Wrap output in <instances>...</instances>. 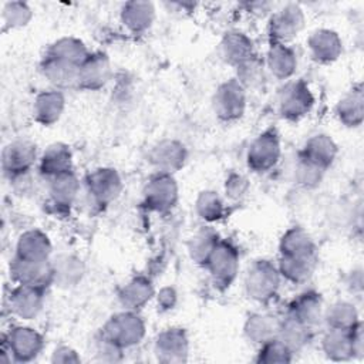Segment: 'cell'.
Segmentation results:
<instances>
[{
	"mask_svg": "<svg viewBox=\"0 0 364 364\" xmlns=\"http://www.w3.org/2000/svg\"><path fill=\"white\" fill-rule=\"evenodd\" d=\"M41 334L28 326H14L6 336L4 346L13 355L14 361L26 363L34 360L43 350Z\"/></svg>",
	"mask_w": 364,
	"mask_h": 364,
	"instance_id": "cell-5",
	"label": "cell"
},
{
	"mask_svg": "<svg viewBox=\"0 0 364 364\" xmlns=\"http://www.w3.org/2000/svg\"><path fill=\"white\" fill-rule=\"evenodd\" d=\"M51 361L53 363H80L81 358L77 354V351L68 346H60L53 351L51 355Z\"/></svg>",
	"mask_w": 364,
	"mask_h": 364,
	"instance_id": "cell-46",
	"label": "cell"
},
{
	"mask_svg": "<svg viewBox=\"0 0 364 364\" xmlns=\"http://www.w3.org/2000/svg\"><path fill=\"white\" fill-rule=\"evenodd\" d=\"M279 324L280 320H277L274 316L264 313H253L246 318L243 331L249 341L262 346L269 340L277 337Z\"/></svg>",
	"mask_w": 364,
	"mask_h": 364,
	"instance_id": "cell-27",
	"label": "cell"
},
{
	"mask_svg": "<svg viewBox=\"0 0 364 364\" xmlns=\"http://www.w3.org/2000/svg\"><path fill=\"white\" fill-rule=\"evenodd\" d=\"M323 320L327 323L328 328L350 331L358 324V311L353 303L338 300L324 309Z\"/></svg>",
	"mask_w": 364,
	"mask_h": 364,
	"instance_id": "cell-36",
	"label": "cell"
},
{
	"mask_svg": "<svg viewBox=\"0 0 364 364\" xmlns=\"http://www.w3.org/2000/svg\"><path fill=\"white\" fill-rule=\"evenodd\" d=\"M314 267L316 256H280L277 264L280 276L294 284L307 282L313 276Z\"/></svg>",
	"mask_w": 364,
	"mask_h": 364,
	"instance_id": "cell-30",
	"label": "cell"
},
{
	"mask_svg": "<svg viewBox=\"0 0 364 364\" xmlns=\"http://www.w3.org/2000/svg\"><path fill=\"white\" fill-rule=\"evenodd\" d=\"M50 255H51V242L44 232L38 229H30L20 235L16 246L17 257H21L26 260L43 262V260H48Z\"/></svg>",
	"mask_w": 364,
	"mask_h": 364,
	"instance_id": "cell-19",
	"label": "cell"
},
{
	"mask_svg": "<svg viewBox=\"0 0 364 364\" xmlns=\"http://www.w3.org/2000/svg\"><path fill=\"white\" fill-rule=\"evenodd\" d=\"M155 20V7L151 1H127L121 9L122 24L135 34L146 31Z\"/></svg>",
	"mask_w": 364,
	"mask_h": 364,
	"instance_id": "cell-20",
	"label": "cell"
},
{
	"mask_svg": "<svg viewBox=\"0 0 364 364\" xmlns=\"http://www.w3.org/2000/svg\"><path fill=\"white\" fill-rule=\"evenodd\" d=\"M80 182L73 171L48 178V193L55 205L70 206L78 196Z\"/></svg>",
	"mask_w": 364,
	"mask_h": 364,
	"instance_id": "cell-35",
	"label": "cell"
},
{
	"mask_svg": "<svg viewBox=\"0 0 364 364\" xmlns=\"http://www.w3.org/2000/svg\"><path fill=\"white\" fill-rule=\"evenodd\" d=\"M196 213L206 222L219 220L225 213V205L215 191H203L195 202Z\"/></svg>",
	"mask_w": 364,
	"mask_h": 364,
	"instance_id": "cell-39",
	"label": "cell"
},
{
	"mask_svg": "<svg viewBox=\"0 0 364 364\" xmlns=\"http://www.w3.org/2000/svg\"><path fill=\"white\" fill-rule=\"evenodd\" d=\"M10 274L13 280L18 284L33 286L38 289H44L48 284L54 283L53 263L50 260L34 262L16 256L10 263Z\"/></svg>",
	"mask_w": 364,
	"mask_h": 364,
	"instance_id": "cell-10",
	"label": "cell"
},
{
	"mask_svg": "<svg viewBox=\"0 0 364 364\" xmlns=\"http://www.w3.org/2000/svg\"><path fill=\"white\" fill-rule=\"evenodd\" d=\"M337 145L327 134H316L310 136L301 151L303 158L327 169L337 156Z\"/></svg>",
	"mask_w": 364,
	"mask_h": 364,
	"instance_id": "cell-23",
	"label": "cell"
},
{
	"mask_svg": "<svg viewBox=\"0 0 364 364\" xmlns=\"http://www.w3.org/2000/svg\"><path fill=\"white\" fill-rule=\"evenodd\" d=\"M213 111L222 121L239 119L246 108V91L237 80L220 84L212 100Z\"/></svg>",
	"mask_w": 364,
	"mask_h": 364,
	"instance_id": "cell-3",
	"label": "cell"
},
{
	"mask_svg": "<svg viewBox=\"0 0 364 364\" xmlns=\"http://www.w3.org/2000/svg\"><path fill=\"white\" fill-rule=\"evenodd\" d=\"M280 141L273 131H264L253 139L247 151V165L256 172L270 171L280 158Z\"/></svg>",
	"mask_w": 364,
	"mask_h": 364,
	"instance_id": "cell-6",
	"label": "cell"
},
{
	"mask_svg": "<svg viewBox=\"0 0 364 364\" xmlns=\"http://www.w3.org/2000/svg\"><path fill=\"white\" fill-rule=\"evenodd\" d=\"M111 77V64L105 54H90L88 58L78 67V87L85 90L102 88Z\"/></svg>",
	"mask_w": 364,
	"mask_h": 364,
	"instance_id": "cell-16",
	"label": "cell"
},
{
	"mask_svg": "<svg viewBox=\"0 0 364 364\" xmlns=\"http://www.w3.org/2000/svg\"><path fill=\"white\" fill-rule=\"evenodd\" d=\"M220 54L225 61L237 67L255 57L253 41L245 33L229 31L220 41Z\"/></svg>",
	"mask_w": 364,
	"mask_h": 364,
	"instance_id": "cell-25",
	"label": "cell"
},
{
	"mask_svg": "<svg viewBox=\"0 0 364 364\" xmlns=\"http://www.w3.org/2000/svg\"><path fill=\"white\" fill-rule=\"evenodd\" d=\"M47 55L80 67L88 58L90 53L80 38L63 37L50 46Z\"/></svg>",
	"mask_w": 364,
	"mask_h": 364,
	"instance_id": "cell-33",
	"label": "cell"
},
{
	"mask_svg": "<svg viewBox=\"0 0 364 364\" xmlns=\"http://www.w3.org/2000/svg\"><path fill=\"white\" fill-rule=\"evenodd\" d=\"M323 353L334 361H343L353 357V330L328 328L321 338Z\"/></svg>",
	"mask_w": 364,
	"mask_h": 364,
	"instance_id": "cell-31",
	"label": "cell"
},
{
	"mask_svg": "<svg viewBox=\"0 0 364 364\" xmlns=\"http://www.w3.org/2000/svg\"><path fill=\"white\" fill-rule=\"evenodd\" d=\"M279 111L287 119H299L304 117L314 104V97L309 85L301 81L287 82L277 97Z\"/></svg>",
	"mask_w": 364,
	"mask_h": 364,
	"instance_id": "cell-4",
	"label": "cell"
},
{
	"mask_svg": "<svg viewBox=\"0 0 364 364\" xmlns=\"http://www.w3.org/2000/svg\"><path fill=\"white\" fill-rule=\"evenodd\" d=\"M310 328L297 321L293 317H287L280 321L277 338L284 343L293 353L303 348L307 344Z\"/></svg>",
	"mask_w": 364,
	"mask_h": 364,
	"instance_id": "cell-37",
	"label": "cell"
},
{
	"mask_svg": "<svg viewBox=\"0 0 364 364\" xmlns=\"http://www.w3.org/2000/svg\"><path fill=\"white\" fill-rule=\"evenodd\" d=\"M249 189V183H247V179L239 173H232L228 179H226V183H225V192L226 195L233 199V200H237V199H242L246 192Z\"/></svg>",
	"mask_w": 364,
	"mask_h": 364,
	"instance_id": "cell-45",
	"label": "cell"
},
{
	"mask_svg": "<svg viewBox=\"0 0 364 364\" xmlns=\"http://www.w3.org/2000/svg\"><path fill=\"white\" fill-rule=\"evenodd\" d=\"M289 316L309 328L320 324L324 317V306L320 294L314 291L299 294L290 304Z\"/></svg>",
	"mask_w": 364,
	"mask_h": 364,
	"instance_id": "cell-18",
	"label": "cell"
},
{
	"mask_svg": "<svg viewBox=\"0 0 364 364\" xmlns=\"http://www.w3.org/2000/svg\"><path fill=\"white\" fill-rule=\"evenodd\" d=\"M102 336L122 350L141 343L145 336V321L136 311L125 310L111 316L102 327Z\"/></svg>",
	"mask_w": 364,
	"mask_h": 364,
	"instance_id": "cell-1",
	"label": "cell"
},
{
	"mask_svg": "<svg viewBox=\"0 0 364 364\" xmlns=\"http://www.w3.org/2000/svg\"><path fill=\"white\" fill-rule=\"evenodd\" d=\"M36 159V145L27 139H16L10 142L1 152V166L9 176L30 172Z\"/></svg>",
	"mask_w": 364,
	"mask_h": 364,
	"instance_id": "cell-12",
	"label": "cell"
},
{
	"mask_svg": "<svg viewBox=\"0 0 364 364\" xmlns=\"http://www.w3.org/2000/svg\"><path fill=\"white\" fill-rule=\"evenodd\" d=\"M73 169V155L67 145L53 144L40 158V171L47 178H53Z\"/></svg>",
	"mask_w": 364,
	"mask_h": 364,
	"instance_id": "cell-28",
	"label": "cell"
},
{
	"mask_svg": "<svg viewBox=\"0 0 364 364\" xmlns=\"http://www.w3.org/2000/svg\"><path fill=\"white\" fill-rule=\"evenodd\" d=\"M121 189V176L112 168H98L87 176V191L98 205H108L115 200Z\"/></svg>",
	"mask_w": 364,
	"mask_h": 364,
	"instance_id": "cell-11",
	"label": "cell"
},
{
	"mask_svg": "<svg viewBox=\"0 0 364 364\" xmlns=\"http://www.w3.org/2000/svg\"><path fill=\"white\" fill-rule=\"evenodd\" d=\"M188 351L189 343L182 328H166L155 340V353L162 363H182L186 360Z\"/></svg>",
	"mask_w": 364,
	"mask_h": 364,
	"instance_id": "cell-13",
	"label": "cell"
},
{
	"mask_svg": "<svg viewBox=\"0 0 364 364\" xmlns=\"http://www.w3.org/2000/svg\"><path fill=\"white\" fill-rule=\"evenodd\" d=\"M280 280L282 276L277 266L269 260H257L247 270L245 279L246 293L253 300L266 301L276 294Z\"/></svg>",
	"mask_w": 364,
	"mask_h": 364,
	"instance_id": "cell-2",
	"label": "cell"
},
{
	"mask_svg": "<svg viewBox=\"0 0 364 364\" xmlns=\"http://www.w3.org/2000/svg\"><path fill=\"white\" fill-rule=\"evenodd\" d=\"M291 355H293V351L276 337V338H272L267 343L260 346L256 360L259 363H264V364L290 363Z\"/></svg>",
	"mask_w": 364,
	"mask_h": 364,
	"instance_id": "cell-41",
	"label": "cell"
},
{
	"mask_svg": "<svg viewBox=\"0 0 364 364\" xmlns=\"http://www.w3.org/2000/svg\"><path fill=\"white\" fill-rule=\"evenodd\" d=\"M65 100L61 91L48 90L40 92L33 104V115L37 122L43 125H51L57 122L64 111Z\"/></svg>",
	"mask_w": 364,
	"mask_h": 364,
	"instance_id": "cell-22",
	"label": "cell"
},
{
	"mask_svg": "<svg viewBox=\"0 0 364 364\" xmlns=\"http://www.w3.org/2000/svg\"><path fill=\"white\" fill-rule=\"evenodd\" d=\"M324 171H326L324 168L300 156V159L296 165L294 176H296V181L299 185H301L304 188H314L321 182Z\"/></svg>",
	"mask_w": 364,
	"mask_h": 364,
	"instance_id": "cell-42",
	"label": "cell"
},
{
	"mask_svg": "<svg viewBox=\"0 0 364 364\" xmlns=\"http://www.w3.org/2000/svg\"><path fill=\"white\" fill-rule=\"evenodd\" d=\"M237 68V81L246 88V87H256L259 85L264 78V70L263 64L252 57L250 60L242 63Z\"/></svg>",
	"mask_w": 364,
	"mask_h": 364,
	"instance_id": "cell-43",
	"label": "cell"
},
{
	"mask_svg": "<svg viewBox=\"0 0 364 364\" xmlns=\"http://www.w3.org/2000/svg\"><path fill=\"white\" fill-rule=\"evenodd\" d=\"M156 300L162 309H172L176 303V291L172 287H164L159 290Z\"/></svg>",
	"mask_w": 364,
	"mask_h": 364,
	"instance_id": "cell-47",
	"label": "cell"
},
{
	"mask_svg": "<svg viewBox=\"0 0 364 364\" xmlns=\"http://www.w3.org/2000/svg\"><path fill=\"white\" fill-rule=\"evenodd\" d=\"M148 158L158 172L172 173L183 166L186 149L183 144L176 139H162L151 148Z\"/></svg>",
	"mask_w": 364,
	"mask_h": 364,
	"instance_id": "cell-15",
	"label": "cell"
},
{
	"mask_svg": "<svg viewBox=\"0 0 364 364\" xmlns=\"http://www.w3.org/2000/svg\"><path fill=\"white\" fill-rule=\"evenodd\" d=\"M155 294L154 286L148 277L138 276L131 279L125 286L121 287L118 293L119 303L125 310L136 311L142 306H145Z\"/></svg>",
	"mask_w": 364,
	"mask_h": 364,
	"instance_id": "cell-24",
	"label": "cell"
},
{
	"mask_svg": "<svg viewBox=\"0 0 364 364\" xmlns=\"http://www.w3.org/2000/svg\"><path fill=\"white\" fill-rule=\"evenodd\" d=\"M33 11L27 3L9 1L3 6L1 18L9 28H20L30 23Z\"/></svg>",
	"mask_w": 364,
	"mask_h": 364,
	"instance_id": "cell-40",
	"label": "cell"
},
{
	"mask_svg": "<svg viewBox=\"0 0 364 364\" xmlns=\"http://www.w3.org/2000/svg\"><path fill=\"white\" fill-rule=\"evenodd\" d=\"M266 65L276 78L287 80L296 73L297 55L287 44L272 43L266 54Z\"/></svg>",
	"mask_w": 364,
	"mask_h": 364,
	"instance_id": "cell-21",
	"label": "cell"
},
{
	"mask_svg": "<svg viewBox=\"0 0 364 364\" xmlns=\"http://www.w3.org/2000/svg\"><path fill=\"white\" fill-rule=\"evenodd\" d=\"M218 242H219L218 235L212 229L198 230L191 237L188 245L191 259L199 264H205Z\"/></svg>",
	"mask_w": 364,
	"mask_h": 364,
	"instance_id": "cell-38",
	"label": "cell"
},
{
	"mask_svg": "<svg viewBox=\"0 0 364 364\" xmlns=\"http://www.w3.org/2000/svg\"><path fill=\"white\" fill-rule=\"evenodd\" d=\"M280 256H316V245L311 236L301 228L294 226L284 232L279 243Z\"/></svg>",
	"mask_w": 364,
	"mask_h": 364,
	"instance_id": "cell-29",
	"label": "cell"
},
{
	"mask_svg": "<svg viewBox=\"0 0 364 364\" xmlns=\"http://www.w3.org/2000/svg\"><path fill=\"white\" fill-rule=\"evenodd\" d=\"M205 266L216 283L229 284L236 277L239 270V253L229 242L219 240Z\"/></svg>",
	"mask_w": 364,
	"mask_h": 364,
	"instance_id": "cell-9",
	"label": "cell"
},
{
	"mask_svg": "<svg viewBox=\"0 0 364 364\" xmlns=\"http://www.w3.org/2000/svg\"><path fill=\"white\" fill-rule=\"evenodd\" d=\"M41 71L46 80L55 88L78 87V67L46 55Z\"/></svg>",
	"mask_w": 364,
	"mask_h": 364,
	"instance_id": "cell-26",
	"label": "cell"
},
{
	"mask_svg": "<svg viewBox=\"0 0 364 364\" xmlns=\"http://www.w3.org/2000/svg\"><path fill=\"white\" fill-rule=\"evenodd\" d=\"M307 47L311 57L318 63H333L343 51L340 36L330 28H318L313 31L307 40Z\"/></svg>",
	"mask_w": 364,
	"mask_h": 364,
	"instance_id": "cell-17",
	"label": "cell"
},
{
	"mask_svg": "<svg viewBox=\"0 0 364 364\" xmlns=\"http://www.w3.org/2000/svg\"><path fill=\"white\" fill-rule=\"evenodd\" d=\"M336 114L347 127H358L364 118V98L363 90L360 87L348 91L336 107Z\"/></svg>",
	"mask_w": 364,
	"mask_h": 364,
	"instance_id": "cell-34",
	"label": "cell"
},
{
	"mask_svg": "<svg viewBox=\"0 0 364 364\" xmlns=\"http://www.w3.org/2000/svg\"><path fill=\"white\" fill-rule=\"evenodd\" d=\"M304 27V13L299 4L290 3L273 14L269 23L272 43L286 44Z\"/></svg>",
	"mask_w": 364,
	"mask_h": 364,
	"instance_id": "cell-8",
	"label": "cell"
},
{
	"mask_svg": "<svg viewBox=\"0 0 364 364\" xmlns=\"http://www.w3.org/2000/svg\"><path fill=\"white\" fill-rule=\"evenodd\" d=\"M121 351L122 348L119 346H117L115 343H112L111 340H108L107 337H104L101 334V337L97 340L95 343V358L97 361H118L121 358Z\"/></svg>",
	"mask_w": 364,
	"mask_h": 364,
	"instance_id": "cell-44",
	"label": "cell"
},
{
	"mask_svg": "<svg viewBox=\"0 0 364 364\" xmlns=\"http://www.w3.org/2000/svg\"><path fill=\"white\" fill-rule=\"evenodd\" d=\"M43 290L44 289L18 284L9 296L10 311L21 320H31L37 317L44 304Z\"/></svg>",
	"mask_w": 364,
	"mask_h": 364,
	"instance_id": "cell-14",
	"label": "cell"
},
{
	"mask_svg": "<svg viewBox=\"0 0 364 364\" xmlns=\"http://www.w3.org/2000/svg\"><path fill=\"white\" fill-rule=\"evenodd\" d=\"M144 199L149 209L166 212L172 209L178 200V183L171 173L158 172L154 175L144 189Z\"/></svg>",
	"mask_w": 364,
	"mask_h": 364,
	"instance_id": "cell-7",
	"label": "cell"
},
{
	"mask_svg": "<svg viewBox=\"0 0 364 364\" xmlns=\"http://www.w3.org/2000/svg\"><path fill=\"white\" fill-rule=\"evenodd\" d=\"M54 283L60 287H73L78 284L84 276L85 267L81 259L74 255H61L53 263Z\"/></svg>",
	"mask_w": 364,
	"mask_h": 364,
	"instance_id": "cell-32",
	"label": "cell"
}]
</instances>
